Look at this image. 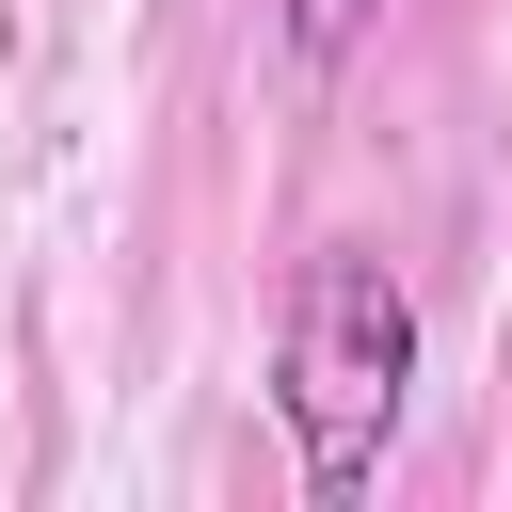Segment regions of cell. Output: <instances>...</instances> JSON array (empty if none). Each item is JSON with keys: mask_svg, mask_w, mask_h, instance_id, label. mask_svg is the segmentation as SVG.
<instances>
[{"mask_svg": "<svg viewBox=\"0 0 512 512\" xmlns=\"http://www.w3.org/2000/svg\"><path fill=\"white\" fill-rule=\"evenodd\" d=\"M368 16H384V0H288V48H304V64H352Z\"/></svg>", "mask_w": 512, "mask_h": 512, "instance_id": "7a4b0ae2", "label": "cell"}, {"mask_svg": "<svg viewBox=\"0 0 512 512\" xmlns=\"http://www.w3.org/2000/svg\"><path fill=\"white\" fill-rule=\"evenodd\" d=\"M400 384H416V288H400L368 240H320V256L288 272V336H272V416H288L320 512H352V496L384 480Z\"/></svg>", "mask_w": 512, "mask_h": 512, "instance_id": "6da1fadb", "label": "cell"}]
</instances>
